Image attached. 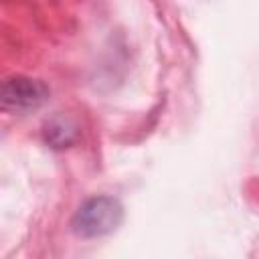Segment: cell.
Masks as SVG:
<instances>
[{
	"label": "cell",
	"instance_id": "2",
	"mask_svg": "<svg viewBox=\"0 0 259 259\" xmlns=\"http://www.w3.org/2000/svg\"><path fill=\"white\" fill-rule=\"evenodd\" d=\"M51 95V89L47 87L45 81L32 79L26 75H12L2 81L0 89V101L4 111H32L38 109L42 103H47Z\"/></svg>",
	"mask_w": 259,
	"mask_h": 259
},
{
	"label": "cell",
	"instance_id": "3",
	"mask_svg": "<svg viewBox=\"0 0 259 259\" xmlns=\"http://www.w3.org/2000/svg\"><path fill=\"white\" fill-rule=\"evenodd\" d=\"M42 140L53 150H65L79 140V125L65 113L49 117L42 125Z\"/></svg>",
	"mask_w": 259,
	"mask_h": 259
},
{
	"label": "cell",
	"instance_id": "1",
	"mask_svg": "<svg viewBox=\"0 0 259 259\" xmlns=\"http://www.w3.org/2000/svg\"><path fill=\"white\" fill-rule=\"evenodd\" d=\"M123 221V204L115 196L87 198L71 217V233L79 239H97L113 233Z\"/></svg>",
	"mask_w": 259,
	"mask_h": 259
}]
</instances>
